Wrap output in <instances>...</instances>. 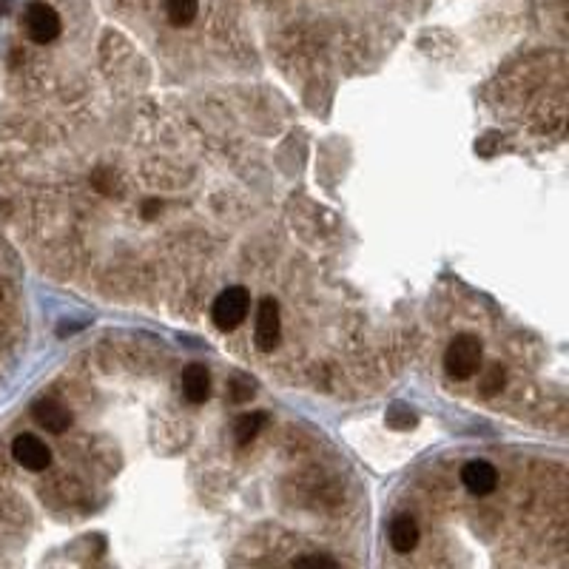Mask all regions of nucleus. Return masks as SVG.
<instances>
[{
  "label": "nucleus",
  "mask_w": 569,
  "mask_h": 569,
  "mask_svg": "<svg viewBox=\"0 0 569 569\" xmlns=\"http://www.w3.org/2000/svg\"><path fill=\"white\" fill-rule=\"evenodd\" d=\"M482 339L473 333H458L456 339L447 345V353H444V367L453 379L467 382L473 379L478 370H482Z\"/></svg>",
  "instance_id": "1"
},
{
  "label": "nucleus",
  "mask_w": 569,
  "mask_h": 569,
  "mask_svg": "<svg viewBox=\"0 0 569 569\" xmlns=\"http://www.w3.org/2000/svg\"><path fill=\"white\" fill-rule=\"evenodd\" d=\"M248 311H251V296H248L245 288L237 284V288H228L213 299L211 319L220 330H234L245 322Z\"/></svg>",
  "instance_id": "2"
},
{
  "label": "nucleus",
  "mask_w": 569,
  "mask_h": 569,
  "mask_svg": "<svg viewBox=\"0 0 569 569\" xmlns=\"http://www.w3.org/2000/svg\"><path fill=\"white\" fill-rule=\"evenodd\" d=\"M23 26L26 34L38 43V46H49L60 38V14L51 9L49 4H41V0H34V4L26 6L23 12Z\"/></svg>",
  "instance_id": "3"
},
{
  "label": "nucleus",
  "mask_w": 569,
  "mask_h": 569,
  "mask_svg": "<svg viewBox=\"0 0 569 569\" xmlns=\"http://www.w3.org/2000/svg\"><path fill=\"white\" fill-rule=\"evenodd\" d=\"M279 336H282V319H279V305L276 299L265 296L257 308V325H254V342L259 350H274L279 345Z\"/></svg>",
  "instance_id": "4"
},
{
  "label": "nucleus",
  "mask_w": 569,
  "mask_h": 569,
  "mask_svg": "<svg viewBox=\"0 0 569 569\" xmlns=\"http://www.w3.org/2000/svg\"><path fill=\"white\" fill-rule=\"evenodd\" d=\"M12 456H14L17 465L32 470V473H41L51 465V450L46 447V441L32 436V433H23L12 441Z\"/></svg>",
  "instance_id": "5"
},
{
  "label": "nucleus",
  "mask_w": 569,
  "mask_h": 569,
  "mask_svg": "<svg viewBox=\"0 0 569 569\" xmlns=\"http://www.w3.org/2000/svg\"><path fill=\"white\" fill-rule=\"evenodd\" d=\"M461 484L467 487V492L484 498V495L495 492V487H498V470L490 465V461H482V458L467 461V465L461 467Z\"/></svg>",
  "instance_id": "6"
},
{
  "label": "nucleus",
  "mask_w": 569,
  "mask_h": 569,
  "mask_svg": "<svg viewBox=\"0 0 569 569\" xmlns=\"http://www.w3.org/2000/svg\"><path fill=\"white\" fill-rule=\"evenodd\" d=\"M32 416L38 421L46 433H66L71 427V411L66 404H60L58 399H43L32 407Z\"/></svg>",
  "instance_id": "7"
},
{
  "label": "nucleus",
  "mask_w": 569,
  "mask_h": 569,
  "mask_svg": "<svg viewBox=\"0 0 569 569\" xmlns=\"http://www.w3.org/2000/svg\"><path fill=\"white\" fill-rule=\"evenodd\" d=\"M180 384H183V396L191 404H203L211 396V373L205 365H188L183 370Z\"/></svg>",
  "instance_id": "8"
},
{
  "label": "nucleus",
  "mask_w": 569,
  "mask_h": 569,
  "mask_svg": "<svg viewBox=\"0 0 569 569\" xmlns=\"http://www.w3.org/2000/svg\"><path fill=\"white\" fill-rule=\"evenodd\" d=\"M419 524L411 519V515H399V519H393V524H390V544H393L396 553H413V549L419 546Z\"/></svg>",
  "instance_id": "9"
},
{
  "label": "nucleus",
  "mask_w": 569,
  "mask_h": 569,
  "mask_svg": "<svg viewBox=\"0 0 569 569\" xmlns=\"http://www.w3.org/2000/svg\"><path fill=\"white\" fill-rule=\"evenodd\" d=\"M265 424H268V416H265V413H245V416H239L237 424H234V438H237L239 447L251 444L262 433Z\"/></svg>",
  "instance_id": "10"
},
{
  "label": "nucleus",
  "mask_w": 569,
  "mask_h": 569,
  "mask_svg": "<svg viewBox=\"0 0 569 569\" xmlns=\"http://www.w3.org/2000/svg\"><path fill=\"white\" fill-rule=\"evenodd\" d=\"M166 12L174 26H188L200 12V0H166Z\"/></svg>",
  "instance_id": "11"
},
{
  "label": "nucleus",
  "mask_w": 569,
  "mask_h": 569,
  "mask_svg": "<svg viewBox=\"0 0 569 569\" xmlns=\"http://www.w3.org/2000/svg\"><path fill=\"white\" fill-rule=\"evenodd\" d=\"M254 382L251 379H245V376H234L228 382V399L234 402V404H245V402H251L254 399Z\"/></svg>",
  "instance_id": "12"
},
{
  "label": "nucleus",
  "mask_w": 569,
  "mask_h": 569,
  "mask_svg": "<svg viewBox=\"0 0 569 569\" xmlns=\"http://www.w3.org/2000/svg\"><path fill=\"white\" fill-rule=\"evenodd\" d=\"M504 379H507L504 367L498 365V362H492V365H487L484 376H482V390H484L487 396H492V393H498V390L504 387Z\"/></svg>",
  "instance_id": "13"
},
{
  "label": "nucleus",
  "mask_w": 569,
  "mask_h": 569,
  "mask_svg": "<svg viewBox=\"0 0 569 569\" xmlns=\"http://www.w3.org/2000/svg\"><path fill=\"white\" fill-rule=\"evenodd\" d=\"M387 424H390V427H396V430H407V427H413V424H416V416L411 413V407L393 404V407L387 411Z\"/></svg>",
  "instance_id": "14"
},
{
  "label": "nucleus",
  "mask_w": 569,
  "mask_h": 569,
  "mask_svg": "<svg viewBox=\"0 0 569 569\" xmlns=\"http://www.w3.org/2000/svg\"><path fill=\"white\" fill-rule=\"evenodd\" d=\"M294 564H328V566H336V558H328V555H299Z\"/></svg>",
  "instance_id": "15"
},
{
  "label": "nucleus",
  "mask_w": 569,
  "mask_h": 569,
  "mask_svg": "<svg viewBox=\"0 0 569 569\" xmlns=\"http://www.w3.org/2000/svg\"><path fill=\"white\" fill-rule=\"evenodd\" d=\"M157 211H159V203H157V200H149L146 208H142V213H146V217H154Z\"/></svg>",
  "instance_id": "16"
}]
</instances>
